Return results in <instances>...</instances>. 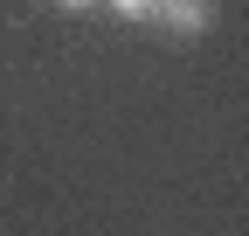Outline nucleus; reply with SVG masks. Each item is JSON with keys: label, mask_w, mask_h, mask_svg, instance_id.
<instances>
[{"label": "nucleus", "mask_w": 249, "mask_h": 236, "mask_svg": "<svg viewBox=\"0 0 249 236\" xmlns=\"http://www.w3.org/2000/svg\"><path fill=\"white\" fill-rule=\"evenodd\" d=\"M111 7H118L124 21H152V7H160V0H111Z\"/></svg>", "instance_id": "nucleus-2"}, {"label": "nucleus", "mask_w": 249, "mask_h": 236, "mask_svg": "<svg viewBox=\"0 0 249 236\" xmlns=\"http://www.w3.org/2000/svg\"><path fill=\"white\" fill-rule=\"evenodd\" d=\"M62 7H90V0H62Z\"/></svg>", "instance_id": "nucleus-3"}, {"label": "nucleus", "mask_w": 249, "mask_h": 236, "mask_svg": "<svg viewBox=\"0 0 249 236\" xmlns=\"http://www.w3.org/2000/svg\"><path fill=\"white\" fill-rule=\"evenodd\" d=\"M152 14H160L173 35H208L214 28V0H160Z\"/></svg>", "instance_id": "nucleus-1"}]
</instances>
